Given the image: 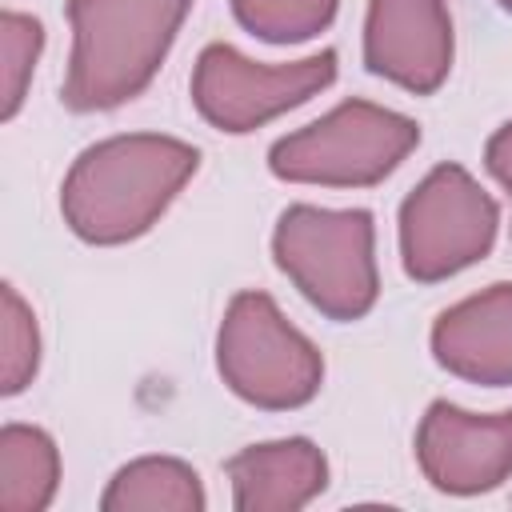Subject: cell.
<instances>
[{"label":"cell","mask_w":512,"mask_h":512,"mask_svg":"<svg viewBox=\"0 0 512 512\" xmlns=\"http://www.w3.org/2000/svg\"><path fill=\"white\" fill-rule=\"evenodd\" d=\"M200 152L176 136H108L76 156L60 188L68 228L88 244H128L144 236L176 192L192 180Z\"/></svg>","instance_id":"cell-1"},{"label":"cell","mask_w":512,"mask_h":512,"mask_svg":"<svg viewBox=\"0 0 512 512\" xmlns=\"http://www.w3.org/2000/svg\"><path fill=\"white\" fill-rule=\"evenodd\" d=\"M192 0H68L72 56L64 104L108 112L140 96L160 72Z\"/></svg>","instance_id":"cell-2"},{"label":"cell","mask_w":512,"mask_h":512,"mask_svg":"<svg viewBox=\"0 0 512 512\" xmlns=\"http://www.w3.org/2000/svg\"><path fill=\"white\" fill-rule=\"evenodd\" d=\"M276 268L332 320H360L380 296L376 228L364 208L292 204L272 232Z\"/></svg>","instance_id":"cell-3"},{"label":"cell","mask_w":512,"mask_h":512,"mask_svg":"<svg viewBox=\"0 0 512 512\" xmlns=\"http://www.w3.org/2000/svg\"><path fill=\"white\" fill-rule=\"evenodd\" d=\"M416 144V120L372 100H344L316 124L280 136L268 152V168L292 184L368 188L380 184Z\"/></svg>","instance_id":"cell-4"},{"label":"cell","mask_w":512,"mask_h":512,"mask_svg":"<svg viewBox=\"0 0 512 512\" xmlns=\"http://www.w3.org/2000/svg\"><path fill=\"white\" fill-rule=\"evenodd\" d=\"M216 368L240 400L272 412L308 404L324 380L316 344L284 320L268 292L232 296L216 332Z\"/></svg>","instance_id":"cell-5"},{"label":"cell","mask_w":512,"mask_h":512,"mask_svg":"<svg viewBox=\"0 0 512 512\" xmlns=\"http://www.w3.org/2000/svg\"><path fill=\"white\" fill-rule=\"evenodd\" d=\"M496 200L460 168H432L400 204V260L420 284L448 280L484 260L496 240Z\"/></svg>","instance_id":"cell-6"},{"label":"cell","mask_w":512,"mask_h":512,"mask_svg":"<svg viewBox=\"0 0 512 512\" xmlns=\"http://www.w3.org/2000/svg\"><path fill=\"white\" fill-rule=\"evenodd\" d=\"M332 80H336L332 48L268 68L240 56L232 44H208L192 72V104L212 128L240 136L312 100Z\"/></svg>","instance_id":"cell-7"},{"label":"cell","mask_w":512,"mask_h":512,"mask_svg":"<svg viewBox=\"0 0 512 512\" xmlns=\"http://www.w3.org/2000/svg\"><path fill=\"white\" fill-rule=\"evenodd\" d=\"M416 460L440 492H488L512 476V412L476 416L448 400H436L420 420Z\"/></svg>","instance_id":"cell-8"},{"label":"cell","mask_w":512,"mask_h":512,"mask_svg":"<svg viewBox=\"0 0 512 512\" xmlns=\"http://www.w3.org/2000/svg\"><path fill=\"white\" fill-rule=\"evenodd\" d=\"M364 64L416 96L436 92L452 68V20L444 0H368Z\"/></svg>","instance_id":"cell-9"},{"label":"cell","mask_w":512,"mask_h":512,"mask_svg":"<svg viewBox=\"0 0 512 512\" xmlns=\"http://www.w3.org/2000/svg\"><path fill=\"white\" fill-rule=\"evenodd\" d=\"M432 352L460 380L488 388L512 384V284H492L440 312Z\"/></svg>","instance_id":"cell-10"},{"label":"cell","mask_w":512,"mask_h":512,"mask_svg":"<svg viewBox=\"0 0 512 512\" xmlns=\"http://www.w3.org/2000/svg\"><path fill=\"white\" fill-rule=\"evenodd\" d=\"M228 480L240 512H292L324 492L328 460L312 440L292 436L236 452L228 460Z\"/></svg>","instance_id":"cell-11"},{"label":"cell","mask_w":512,"mask_h":512,"mask_svg":"<svg viewBox=\"0 0 512 512\" xmlns=\"http://www.w3.org/2000/svg\"><path fill=\"white\" fill-rule=\"evenodd\" d=\"M60 484V452L44 428L0 432V512H44Z\"/></svg>","instance_id":"cell-12"},{"label":"cell","mask_w":512,"mask_h":512,"mask_svg":"<svg viewBox=\"0 0 512 512\" xmlns=\"http://www.w3.org/2000/svg\"><path fill=\"white\" fill-rule=\"evenodd\" d=\"M100 508L104 512H200L204 488L184 460L144 456L124 464L112 476Z\"/></svg>","instance_id":"cell-13"},{"label":"cell","mask_w":512,"mask_h":512,"mask_svg":"<svg viewBox=\"0 0 512 512\" xmlns=\"http://www.w3.org/2000/svg\"><path fill=\"white\" fill-rule=\"evenodd\" d=\"M340 0H232L236 20L268 40V44H296L324 32L336 16Z\"/></svg>","instance_id":"cell-14"},{"label":"cell","mask_w":512,"mask_h":512,"mask_svg":"<svg viewBox=\"0 0 512 512\" xmlns=\"http://www.w3.org/2000/svg\"><path fill=\"white\" fill-rule=\"evenodd\" d=\"M40 364V336H36V316L20 300L12 284L0 288V392L16 396L32 384Z\"/></svg>","instance_id":"cell-15"},{"label":"cell","mask_w":512,"mask_h":512,"mask_svg":"<svg viewBox=\"0 0 512 512\" xmlns=\"http://www.w3.org/2000/svg\"><path fill=\"white\" fill-rule=\"evenodd\" d=\"M44 44V28L40 20L24 16V12H4L0 16V52H4V68H0V84H4V104L0 116L12 120L24 104V92L32 84V68Z\"/></svg>","instance_id":"cell-16"},{"label":"cell","mask_w":512,"mask_h":512,"mask_svg":"<svg viewBox=\"0 0 512 512\" xmlns=\"http://www.w3.org/2000/svg\"><path fill=\"white\" fill-rule=\"evenodd\" d=\"M484 164H488V172L508 188V196H512V124H504V128H496L492 132V140H488V148H484Z\"/></svg>","instance_id":"cell-17"},{"label":"cell","mask_w":512,"mask_h":512,"mask_svg":"<svg viewBox=\"0 0 512 512\" xmlns=\"http://www.w3.org/2000/svg\"><path fill=\"white\" fill-rule=\"evenodd\" d=\"M500 8H508V12H512V0H500Z\"/></svg>","instance_id":"cell-18"}]
</instances>
